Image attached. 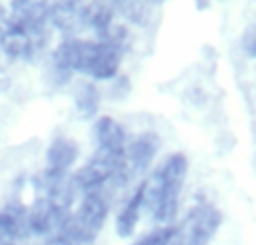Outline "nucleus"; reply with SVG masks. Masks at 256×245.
Returning <instances> with one entry per match:
<instances>
[{
	"label": "nucleus",
	"instance_id": "20e7f679",
	"mask_svg": "<svg viewBox=\"0 0 256 245\" xmlns=\"http://www.w3.org/2000/svg\"><path fill=\"white\" fill-rule=\"evenodd\" d=\"M243 50L250 56H256V22L248 27V32L243 34Z\"/></svg>",
	"mask_w": 256,
	"mask_h": 245
},
{
	"label": "nucleus",
	"instance_id": "f03ea898",
	"mask_svg": "<svg viewBox=\"0 0 256 245\" xmlns=\"http://www.w3.org/2000/svg\"><path fill=\"white\" fill-rule=\"evenodd\" d=\"M92 140H94V151L106 153L112 158H126V144L128 135L126 128L110 115H104L94 122L92 126Z\"/></svg>",
	"mask_w": 256,
	"mask_h": 245
},
{
	"label": "nucleus",
	"instance_id": "f257e3e1",
	"mask_svg": "<svg viewBox=\"0 0 256 245\" xmlns=\"http://www.w3.org/2000/svg\"><path fill=\"white\" fill-rule=\"evenodd\" d=\"M220 212L209 202H200V205L191 207L186 216L178 223L176 236L168 245H209L214 234L220 228Z\"/></svg>",
	"mask_w": 256,
	"mask_h": 245
},
{
	"label": "nucleus",
	"instance_id": "7ed1b4c3",
	"mask_svg": "<svg viewBox=\"0 0 256 245\" xmlns=\"http://www.w3.org/2000/svg\"><path fill=\"white\" fill-rule=\"evenodd\" d=\"M76 158H79V146L70 138H58L48 148V169L68 174L74 166Z\"/></svg>",
	"mask_w": 256,
	"mask_h": 245
}]
</instances>
